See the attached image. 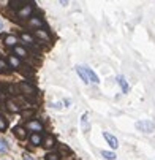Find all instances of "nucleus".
Wrapping results in <instances>:
<instances>
[{
	"mask_svg": "<svg viewBox=\"0 0 155 160\" xmlns=\"http://www.w3.org/2000/svg\"><path fill=\"white\" fill-rule=\"evenodd\" d=\"M16 11H17V18H19V19H29V18L32 16V13H33V7L26 2L22 7H19Z\"/></svg>",
	"mask_w": 155,
	"mask_h": 160,
	"instance_id": "nucleus-1",
	"label": "nucleus"
},
{
	"mask_svg": "<svg viewBox=\"0 0 155 160\" xmlns=\"http://www.w3.org/2000/svg\"><path fill=\"white\" fill-rule=\"evenodd\" d=\"M19 89H21V92L24 94L26 97H29V98H35V95H36V90H35V87H33L32 84H29L27 81L21 82V84H19Z\"/></svg>",
	"mask_w": 155,
	"mask_h": 160,
	"instance_id": "nucleus-2",
	"label": "nucleus"
},
{
	"mask_svg": "<svg viewBox=\"0 0 155 160\" xmlns=\"http://www.w3.org/2000/svg\"><path fill=\"white\" fill-rule=\"evenodd\" d=\"M135 127L139 130V132H144V133H152L153 128H155V124L152 121H139L135 124Z\"/></svg>",
	"mask_w": 155,
	"mask_h": 160,
	"instance_id": "nucleus-3",
	"label": "nucleus"
},
{
	"mask_svg": "<svg viewBox=\"0 0 155 160\" xmlns=\"http://www.w3.org/2000/svg\"><path fill=\"white\" fill-rule=\"evenodd\" d=\"M27 26H29L30 29L38 30V29L43 27V21H41V18H38V16H30L29 21H27Z\"/></svg>",
	"mask_w": 155,
	"mask_h": 160,
	"instance_id": "nucleus-4",
	"label": "nucleus"
},
{
	"mask_svg": "<svg viewBox=\"0 0 155 160\" xmlns=\"http://www.w3.org/2000/svg\"><path fill=\"white\" fill-rule=\"evenodd\" d=\"M103 136H104L106 143H108L111 148H117V146H119V140L116 138L114 135H111V133H108V132H103Z\"/></svg>",
	"mask_w": 155,
	"mask_h": 160,
	"instance_id": "nucleus-5",
	"label": "nucleus"
},
{
	"mask_svg": "<svg viewBox=\"0 0 155 160\" xmlns=\"http://www.w3.org/2000/svg\"><path fill=\"white\" fill-rule=\"evenodd\" d=\"M76 73H78V75H79V78L84 81V84H90V81H89V78H87L85 67H84V65H78V67H76Z\"/></svg>",
	"mask_w": 155,
	"mask_h": 160,
	"instance_id": "nucleus-6",
	"label": "nucleus"
},
{
	"mask_svg": "<svg viewBox=\"0 0 155 160\" xmlns=\"http://www.w3.org/2000/svg\"><path fill=\"white\" fill-rule=\"evenodd\" d=\"M27 128L33 130V132H41L43 130V124L40 121H29L27 122Z\"/></svg>",
	"mask_w": 155,
	"mask_h": 160,
	"instance_id": "nucleus-7",
	"label": "nucleus"
},
{
	"mask_svg": "<svg viewBox=\"0 0 155 160\" xmlns=\"http://www.w3.org/2000/svg\"><path fill=\"white\" fill-rule=\"evenodd\" d=\"M85 73H87V78H89V81H90V82H94V84H98L100 82L98 76L95 75V72L92 70V68H87L85 67Z\"/></svg>",
	"mask_w": 155,
	"mask_h": 160,
	"instance_id": "nucleus-8",
	"label": "nucleus"
},
{
	"mask_svg": "<svg viewBox=\"0 0 155 160\" xmlns=\"http://www.w3.org/2000/svg\"><path fill=\"white\" fill-rule=\"evenodd\" d=\"M117 82H119V86L122 87V92H124V94H128V90H130L128 81H127L124 76H117Z\"/></svg>",
	"mask_w": 155,
	"mask_h": 160,
	"instance_id": "nucleus-9",
	"label": "nucleus"
},
{
	"mask_svg": "<svg viewBox=\"0 0 155 160\" xmlns=\"http://www.w3.org/2000/svg\"><path fill=\"white\" fill-rule=\"evenodd\" d=\"M14 54H16V57H21V59H26L27 56H29V52H27V49L26 48H22V46H14Z\"/></svg>",
	"mask_w": 155,
	"mask_h": 160,
	"instance_id": "nucleus-10",
	"label": "nucleus"
},
{
	"mask_svg": "<svg viewBox=\"0 0 155 160\" xmlns=\"http://www.w3.org/2000/svg\"><path fill=\"white\" fill-rule=\"evenodd\" d=\"M87 118H89V112H84L82 118H81V127H82V132H85V133L90 130V125H89V122H87Z\"/></svg>",
	"mask_w": 155,
	"mask_h": 160,
	"instance_id": "nucleus-11",
	"label": "nucleus"
},
{
	"mask_svg": "<svg viewBox=\"0 0 155 160\" xmlns=\"http://www.w3.org/2000/svg\"><path fill=\"white\" fill-rule=\"evenodd\" d=\"M41 141H43V138H41V135H40L38 132H35V133H32V135H30V143H32L33 146L41 144Z\"/></svg>",
	"mask_w": 155,
	"mask_h": 160,
	"instance_id": "nucleus-12",
	"label": "nucleus"
},
{
	"mask_svg": "<svg viewBox=\"0 0 155 160\" xmlns=\"http://www.w3.org/2000/svg\"><path fill=\"white\" fill-rule=\"evenodd\" d=\"M14 133H16V136H17L19 140H24L26 136H27V132H26L24 127H16L14 128Z\"/></svg>",
	"mask_w": 155,
	"mask_h": 160,
	"instance_id": "nucleus-13",
	"label": "nucleus"
},
{
	"mask_svg": "<svg viewBox=\"0 0 155 160\" xmlns=\"http://www.w3.org/2000/svg\"><path fill=\"white\" fill-rule=\"evenodd\" d=\"M16 43H17V38L14 37V35H7L5 37V44H7V46H16Z\"/></svg>",
	"mask_w": 155,
	"mask_h": 160,
	"instance_id": "nucleus-14",
	"label": "nucleus"
},
{
	"mask_svg": "<svg viewBox=\"0 0 155 160\" xmlns=\"http://www.w3.org/2000/svg\"><path fill=\"white\" fill-rule=\"evenodd\" d=\"M35 37L36 38H40V40H44V41H49V35L44 32V30H41V29H38V30H35Z\"/></svg>",
	"mask_w": 155,
	"mask_h": 160,
	"instance_id": "nucleus-15",
	"label": "nucleus"
},
{
	"mask_svg": "<svg viewBox=\"0 0 155 160\" xmlns=\"http://www.w3.org/2000/svg\"><path fill=\"white\" fill-rule=\"evenodd\" d=\"M21 38L24 40L27 44H30V46H35V40H33L32 35H29V33H21Z\"/></svg>",
	"mask_w": 155,
	"mask_h": 160,
	"instance_id": "nucleus-16",
	"label": "nucleus"
},
{
	"mask_svg": "<svg viewBox=\"0 0 155 160\" xmlns=\"http://www.w3.org/2000/svg\"><path fill=\"white\" fill-rule=\"evenodd\" d=\"M8 62H10V65H11L13 68L21 67V60H19V57H16V56H10V57H8Z\"/></svg>",
	"mask_w": 155,
	"mask_h": 160,
	"instance_id": "nucleus-17",
	"label": "nucleus"
},
{
	"mask_svg": "<svg viewBox=\"0 0 155 160\" xmlns=\"http://www.w3.org/2000/svg\"><path fill=\"white\" fill-rule=\"evenodd\" d=\"M43 143H44L43 146H44V148H46V149H49V148H52V146H54V136H51V135H48V136H46V138H44V141H43Z\"/></svg>",
	"mask_w": 155,
	"mask_h": 160,
	"instance_id": "nucleus-18",
	"label": "nucleus"
},
{
	"mask_svg": "<svg viewBox=\"0 0 155 160\" xmlns=\"http://www.w3.org/2000/svg\"><path fill=\"white\" fill-rule=\"evenodd\" d=\"M7 108H8L11 112H17V111H19V106H17L13 100H8V102H7Z\"/></svg>",
	"mask_w": 155,
	"mask_h": 160,
	"instance_id": "nucleus-19",
	"label": "nucleus"
},
{
	"mask_svg": "<svg viewBox=\"0 0 155 160\" xmlns=\"http://www.w3.org/2000/svg\"><path fill=\"white\" fill-rule=\"evenodd\" d=\"M101 155H103L106 160H114V158L117 157L114 152H111V151H101Z\"/></svg>",
	"mask_w": 155,
	"mask_h": 160,
	"instance_id": "nucleus-20",
	"label": "nucleus"
},
{
	"mask_svg": "<svg viewBox=\"0 0 155 160\" xmlns=\"http://www.w3.org/2000/svg\"><path fill=\"white\" fill-rule=\"evenodd\" d=\"M7 127H8V122H7L5 116H2V114H0V132L7 130Z\"/></svg>",
	"mask_w": 155,
	"mask_h": 160,
	"instance_id": "nucleus-21",
	"label": "nucleus"
},
{
	"mask_svg": "<svg viewBox=\"0 0 155 160\" xmlns=\"http://www.w3.org/2000/svg\"><path fill=\"white\" fill-rule=\"evenodd\" d=\"M8 151V143L0 136V152H7Z\"/></svg>",
	"mask_w": 155,
	"mask_h": 160,
	"instance_id": "nucleus-22",
	"label": "nucleus"
},
{
	"mask_svg": "<svg viewBox=\"0 0 155 160\" xmlns=\"http://www.w3.org/2000/svg\"><path fill=\"white\" fill-rule=\"evenodd\" d=\"M46 160H60V155L56 152H49V154H46Z\"/></svg>",
	"mask_w": 155,
	"mask_h": 160,
	"instance_id": "nucleus-23",
	"label": "nucleus"
},
{
	"mask_svg": "<svg viewBox=\"0 0 155 160\" xmlns=\"http://www.w3.org/2000/svg\"><path fill=\"white\" fill-rule=\"evenodd\" d=\"M8 70V65H7V62L0 57V72H7Z\"/></svg>",
	"mask_w": 155,
	"mask_h": 160,
	"instance_id": "nucleus-24",
	"label": "nucleus"
},
{
	"mask_svg": "<svg viewBox=\"0 0 155 160\" xmlns=\"http://www.w3.org/2000/svg\"><path fill=\"white\" fill-rule=\"evenodd\" d=\"M32 114H33V111H24L22 112V118H30Z\"/></svg>",
	"mask_w": 155,
	"mask_h": 160,
	"instance_id": "nucleus-25",
	"label": "nucleus"
},
{
	"mask_svg": "<svg viewBox=\"0 0 155 160\" xmlns=\"http://www.w3.org/2000/svg\"><path fill=\"white\" fill-rule=\"evenodd\" d=\"M22 157H24V160H35V158H32V155H29L27 152H26L24 155H22Z\"/></svg>",
	"mask_w": 155,
	"mask_h": 160,
	"instance_id": "nucleus-26",
	"label": "nucleus"
},
{
	"mask_svg": "<svg viewBox=\"0 0 155 160\" xmlns=\"http://www.w3.org/2000/svg\"><path fill=\"white\" fill-rule=\"evenodd\" d=\"M60 3H62L63 7H66V5H68V0H60Z\"/></svg>",
	"mask_w": 155,
	"mask_h": 160,
	"instance_id": "nucleus-27",
	"label": "nucleus"
},
{
	"mask_svg": "<svg viewBox=\"0 0 155 160\" xmlns=\"http://www.w3.org/2000/svg\"><path fill=\"white\" fill-rule=\"evenodd\" d=\"M2 27H3V24H2V21H0V30H2Z\"/></svg>",
	"mask_w": 155,
	"mask_h": 160,
	"instance_id": "nucleus-28",
	"label": "nucleus"
}]
</instances>
